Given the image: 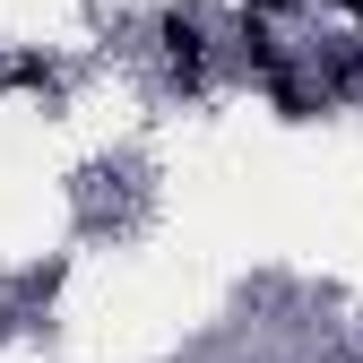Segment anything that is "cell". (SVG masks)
Returning a JSON list of instances; mask_svg holds the SVG:
<instances>
[{
	"mask_svg": "<svg viewBox=\"0 0 363 363\" xmlns=\"http://www.w3.org/2000/svg\"><path fill=\"white\" fill-rule=\"evenodd\" d=\"M156 52H164V69H173L182 86H199V78H208V26H199L191 9H164V18H156Z\"/></svg>",
	"mask_w": 363,
	"mask_h": 363,
	"instance_id": "1",
	"label": "cell"
}]
</instances>
